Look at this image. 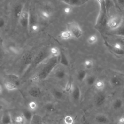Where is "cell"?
Masks as SVG:
<instances>
[{
  "instance_id": "obj_1",
  "label": "cell",
  "mask_w": 124,
  "mask_h": 124,
  "mask_svg": "<svg viewBox=\"0 0 124 124\" xmlns=\"http://www.w3.org/2000/svg\"><path fill=\"white\" fill-rule=\"evenodd\" d=\"M59 56H50L38 73L32 78V80L37 81L46 79L52 73L54 68L59 64Z\"/></svg>"
},
{
  "instance_id": "obj_2",
  "label": "cell",
  "mask_w": 124,
  "mask_h": 124,
  "mask_svg": "<svg viewBox=\"0 0 124 124\" xmlns=\"http://www.w3.org/2000/svg\"><path fill=\"white\" fill-rule=\"evenodd\" d=\"M49 56L50 57L49 50L43 49L40 51L36 55L34 56L32 62L27 71H29L35 68L38 65L40 64L44 61Z\"/></svg>"
},
{
  "instance_id": "obj_3",
  "label": "cell",
  "mask_w": 124,
  "mask_h": 124,
  "mask_svg": "<svg viewBox=\"0 0 124 124\" xmlns=\"http://www.w3.org/2000/svg\"><path fill=\"white\" fill-rule=\"evenodd\" d=\"M34 56L30 51L25 52L22 55L20 60V72L25 73L31 64Z\"/></svg>"
},
{
  "instance_id": "obj_4",
  "label": "cell",
  "mask_w": 124,
  "mask_h": 124,
  "mask_svg": "<svg viewBox=\"0 0 124 124\" xmlns=\"http://www.w3.org/2000/svg\"><path fill=\"white\" fill-rule=\"evenodd\" d=\"M66 30L70 32L72 37L76 39L80 38L83 34L80 26L75 21L68 22L66 25Z\"/></svg>"
},
{
  "instance_id": "obj_5",
  "label": "cell",
  "mask_w": 124,
  "mask_h": 124,
  "mask_svg": "<svg viewBox=\"0 0 124 124\" xmlns=\"http://www.w3.org/2000/svg\"><path fill=\"white\" fill-rule=\"evenodd\" d=\"M30 19V12L29 10L25 9L23 10L21 14L20 15L18 21L19 25L22 28L26 30H29Z\"/></svg>"
},
{
  "instance_id": "obj_6",
  "label": "cell",
  "mask_w": 124,
  "mask_h": 124,
  "mask_svg": "<svg viewBox=\"0 0 124 124\" xmlns=\"http://www.w3.org/2000/svg\"><path fill=\"white\" fill-rule=\"evenodd\" d=\"M65 67V66L59 64L52 72L54 77L59 80L64 79L66 77L67 74Z\"/></svg>"
},
{
  "instance_id": "obj_7",
  "label": "cell",
  "mask_w": 124,
  "mask_h": 124,
  "mask_svg": "<svg viewBox=\"0 0 124 124\" xmlns=\"http://www.w3.org/2000/svg\"><path fill=\"white\" fill-rule=\"evenodd\" d=\"M39 29L38 20L37 16L33 13H30V25L29 31L36 32Z\"/></svg>"
},
{
  "instance_id": "obj_8",
  "label": "cell",
  "mask_w": 124,
  "mask_h": 124,
  "mask_svg": "<svg viewBox=\"0 0 124 124\" xmlns=\"http://www.w3.org/2000/svg\"><path fill=\"white\" fill-rule=\"evenodd\" d=\"M122 18L118 16H112L107 21V25L111 30H114L121 25Z\"/></svg>"
},
{
  "instance_id": "obj_9",
  "label": "cell",
  "mask_w": 124,
  "mask_h": 124,
  "mask_svg": "<svg viewBox=\"0 0 124 124\" xmlns=\"http://www.w3.org/2000/svg\"><path fill=\"white\" fill-rule=\"evenodd\" d=\"M106 100V94L102 92V91H100L94 96V103L96 107H100L105 104Z\"/></svg>"
},
{
  "instance_id": "obj_10",
  "label": "cell",
  "mask_w": 124,
  "mask_h": 124,
  "mask_svg": "<svg viewBox=\"0 0 124 124\" xmlns=\"http://www.w3.org/2000/svg\"><path fill=\"white\" fill-rule=\"evenodd\" d=\"M105 45L111 51L113 52L114 53L121 56L124 55V47L120 43H116L114 45L112 46L110 44L105 42Z\"/></svg>"
},
{
  "instance_id": "obj_11",
  "label": "cell",
  "mask_w": 124,
  "mask_h": 124,
  "mask_svg": "<svg viewBox=\"0 0 124 124\" xmlns=\"http://www.w3.org/2000/svg\"><path fill=\"white\" fill-rule=\"evenodd\" d=\"M72 100L76 102L79 101L81 98V92L79 87L77 85H73L72 90L70 92Z\"/></svg>"
},
{
  "instance_id": "obj_12",
  "label": "cell",
  "mask_w": 124,
  "mask_h": 124,
  "mask_svg": "<svg viewBox=\"0 0 124 124\" xmlns=\"http://www.w3.org/2000/svg\"><path fill=\"white\" fill-rule=\"evenodd\" d=\"M94 121L98 124H107L110 122L108 116L102 113L96 114L94 117Z\"/></svg>"
},
{
  "instance_id": "obj_13",
  "label": "cell",
  "mask_w": 124,
  "mask_h": 124,
  "mask_svg": "<svg viewBox=\"0 0 124 124\" xmlns=\"http://www.w3.org/2000/svg\"><path fill=\"white\" fill-rule=\"evenodd\" d=\"M29 94L33 98H38L42 94V90L37 86H33L30 88L28 91Z\"/></svg>"
},
{
  "instance_id": "obj_14",
  "label": "cell",
  "mask_w": 124,
  "mask_h": 124,
  "mask_svg": "<svg viewBox=\"0 0 124 124\" xmlns=\"http://www.w3.org/2000/svg\"><path fill=\"white\" fill-rule=\"evenodd\" d=\"M25 8L24 4L23 3H18L16 5L13 9V15L15 18L18 19L20 15Z\"/></svg>"
},
{
  "instance_id": "obj_15",
  "label": "cell",
  "mask_w": 124,
  "mask_h": 124,
  "mask_svg": "<svg viewBox=\"0 0 124 124\" xmlns=\"http://www.w3.org/2000/svg\"><path fill=\"white\" fill-rule=\"evenodd\" d=\"M109 83L112 87L114 88H118L122 86L123 80L120 77L114 75L110 78Z\"/></svg>"
},
{
  "instance_id": "obj_16",
  "label": "cell",
  "mask_w": 124,
  "mask_h": 124,
  "mask_svg": "<svg viewBox=\"0 0 124 124\" xmlns=\"http://www.w3.org/2000/svg\"><path fill=\"white\" fill-rule=\"evenodd\" d=\"M124 106V101L120 97H117L113 100L111 104V107L114 110L121 109Z\"/></svg>"
},
{
  "instance_id": "obj_17",
  "label": "cell",
  "mask_w": 124,
  "mask_h": 124,
  "mask_svg": "<svg viewBox=\"0 0 124 124\" xmlns=\"http://www.w3.org/2000/svg\"><path fill=\"white\" fill-rule=\"evenodd\" d=\"M1 123L2 124H11L12 123V116L9 112H5L2 114Z\"/></svg>"
},
{
  "instance_id": "obj_18",
  "label": "cell",
  "mask_w": 124,
  "mask_h": 124,
  "mask_svg": "<svg viewBox=\"0 0 124 124\" xmlns=\"http://www.w3.org/2000/svg\"><path fill=\"white\" fill-rule=\"evenodd\" d=\"M69 61L65 53L61 51L59 55V64L65 66L67 67L69 65Z\"/></svg>"
},
{
  "instance_id": "obj_19",
  "label": "cell",
  "mask_w": 124,
  "mask_h": 124,
  "mask_svg": "<svg viewBox=\"0 0 124 124\" xmlns=\"http://www.w3.org/2000/svg\"><path fill=\"white\" fill-rule=\"evenodd\" d=\"M110 33L116 36L124 37V25H121L117 28L112 30Z\"/></svg>"
},
{
  "instance_id": "obj_20",
  "label": "cell",
  "mask_w": 124,
  "mask_h": 124,
  "mask_svg": "<svg viewBox=\"0 0 124 124\" xmlns=\"http://www.w3.org/2000/svg\"><path fill=\"white\" fill-rule=\"evenodd\" d=\"M88 76L87 73L85 70L81 69L77 73V79L78 81L82 82L85 80L87 77Z\"/></svg>"
},
{
  "instance_id": "obj_21",
  "label": "cell",
  "mask_w": 124,
  "mask_h": 124,
  "mask_svg": "<svg viewBox=\"0 0 124 124\" xmlns=\"http://www.w3.org/2000/svg\"><path fill=\"white\" fill-rule=\"evenodd\" d=\"M22 114L24 116L26 122L30 123L34 114L32 113V111L30 109H25L23 110Z\"/></svg>"
},
{
  "instance_id": "obj_22",
  "label": "cell",
  "mask_w": 124,
  "mask_h": 124,
  "mask_svg": "<svg viewBox=\"0 0 124 124\" xmlns=\"http://www.w3.org/2000/svg\"><path fill=\"white\" fill-rule=\"evenodd\" d=\"M29 124H43L42 117L38 114H34Z\"/></svg>"
},
{
  "instance_id": "obj_23",
  "label": "cell",
  "mask_w": 124,
  "mask_h": 124,
  "mask_svg": "<svg viewBox=\"0 0 124 124\" xmlns=\"http://www.w3.org/2000/svg\"><path fill=\"white\" fill-rule=\"evenodd\" d=\"M97 80V79L96 77L93 75H91L89 76L88 75L85 79L86 84L88 86H92L93 85H94Z\"/></svg>"
},
{
  "instance_id": "obj_24",
  "label": "cell",
  "mask_w": 124,
  "mask_h": 124,
  "mask_svg": "<svg viewBox=\"0 0 124 124\" xmlns=\"http://www.w3.org/2000/svg\"><path fill=\"white\" fill-rule=\"evenodd\" d=\"M4 87L8 91H14L18 89V86L11 81L6 82L4 83Z\"/></svg>"
},
{
  "instance_id": "obj_25",
  "label": "cell",
  "mask_w": 124,
  "mask_h": 124,
  "mask_svg": "<svg viewBox=\"0 0 124 124\" xmlns=\"http://www.w3.org/2000/svg\"><path fill=\"white\" fill-rule=\"evenodd\" d=\"M64 3L70 6H80L83 4L81 0H61Z\"/></svg>"
},
{
  "instance_id": "obj_26",
  "label": "cell",
  "mask_w": 124,
  "mask_h": 124,
  "mask_svg": "<svg viewBox=\"0 0 124 124\" xmlns=\"http://www.w3.org/2000/svg\"><path fill=\"white\" fill-rule=\"evenodd\" d=\"M52 94L53 97L58 100H61L64 97V94L63 92L58 89L53 90L52 92Z\"/></svg>"
},
{
  "instance_id": "obj_27",
  "label": "cell",
  "mask_w": 124,
  "mask_h": 124,
  "mask_svg": "<svg viewBox=\"0 0 124 124\" xmlns=\"http://www.w3.org/2000/svg\"><path fill=\"white\" fill-rule=\"evenodd\" d=\"M7 78L10 80L11 81L15 83L18 86L19 80V77L18 75L15 74H10L7 75Z\"/></svg>"
},
{
  "instance_id": "obj_28",
  "label": "cell",
  "mask_w": 124,
  "mask_h": 124,
  "mask_svg": "<svg viewBox=\"0 0 124 124\" xmlns=\"http://www.w3.org/2000/svg\"><path fill=\"white\" fill-rule=\"evenodd\" d=\"M60 37L64 40H67L69 39H70L71 37H72V35L70 33V32L67 31V30L62 31L60 33Z\"/></svg>"
},
{
  "instance_id": "obj_29",
  "label": "cell",
  "mask_w": 124,
  "mask_h": 124,
  "mask_svg": "<svg viewBox=\"0 0 124 124\" xmlns=\"http://www.w3.org/2000/svg\"><path fill=\"white\" fill-rule=\"evenodd\" d=\"M45 109L48 112H53L55 111L56 108L55 105L52 102H48L44 106Z\"/></svg>"
},
{
  "instance_id": "obj_30",
  "label": "cell",
  "mask_w": 124,
  "mask_h": 124,
  "mask_svg": "<svg viewBox=\"0 0 124 124\" xmlns=\"http://www.w3.org/2000/svg\"><path fill=\"white\" fill-rule=\"evenodd\" d=\"M95 88L100 91H102L105 87V84L104 82L102 80H97L94 84Z\"/></svg>"
},
{
  "instance_id": "obj_31",
  "label": "cell",
  "mask_w": 124,
  "mask_h": 124,
  "mask_svg": "<svg viewBox=\"0 0 124 124\" xmlns=\"http://www.w3.org/2000/svg\"><path fill=\"white\" fill-rule=\"evenodd\" d=\"M40 16L44 20H48L51 17V14L47 10H42L40 12Z\"/></svg>"
},
{
  "instance_id": "obj_32",
  "label": "cell",
  "mask_w": 124,
  "mask_h": 124,
  "mask_svg": "<svg viewBox=\"0 0 124 124\" xmlns=\"http://www.w3.org/2000/svg\"><path fill=\"white\" fill-rule=\"evenodd\" d=\"M60 49L55 46L51 47L49 49V53L51 57H58L59 56L60 54Z\"/></svg>"
},
{
  "instance_id": "obj_33",
  "label": "cell",
  "mask_w": 124,
  "mask_h": 124,
  "mask_svg": "<svg viewBox=\"0 0 124 124\" xmlns=\"http://www.w3.org/2000/svg\"><path fill=\"white\" fill-rule=\"evenodd\" d=\"M26 122L25 119L22 114L16 116L15 119V124H25Z\"/></svg>"
},
{
  "instance_id": "obj_34",
  "label": "cell",
  "mask_w": 124,
  "mask_h": 124,
  "mask_svg": "<svg viewBox=\"0 0 124 124\" xmlns=\"http://www.w3.org/2000/svg\"><path fill=\"white\" fill-rule=\"evenodd\" d=\"M64 124H73L74 120L72 116L70 115H67L64 118Z\"/></svg>"
},
{
  "instance_id": "obj_35",
  "label": "cell",
  "mask_w": 124,
  "mask_h": 124,
  "mask_svg": "<svg viewBox=\"0 0 124 124\" xmlns=\"http://www.w3.org/2000/svg\"><path fill=\"white\" fill-rule=\"evenodd\" d=\"M97 41V37L94 34H93L89 36L87 39L88 42L90 44H93L95 43Z\"/></svg>"
},
{
  "instance_id": "obj_36",
  "label": "cell",
  "mask_w": 124,
  "mask_h": 124,
  "mask_svg": "<svg viewBox=\"0 0 124 124\" xmlns=\"http://www.w3.org/2000/svg\"><path fill=\"white\" fill-rule=\"evenodd\" d=\"M84 65L86 69H91L93 66V63L91 60H86L84 62Z\"/></svg>"
},
{
  "instance_id": "obj_37",
  "label": "cell",
  "mask_w": 124,
  "mask_h": 124,
  "mask_svg": "<svg viewBox=\"0 0 124 124\" xmlns=\"http://www.w3.org/2000/svg\"><path fill=\"white\" fill-rule=\"evenodd\" d=\"M37 108V104L34 102L31 101L29 104V109L31 111L35 110Z\"/></svg>"
},
{
  "instance_id": "obj_38",
  "label": "cell",
  "mask_w": 124,
  "mask_h": 124,
  "mask_svg": "<svg viewBox=\"0 0 124 124\" xmlns=\"http://www.w3.org/2000/svg\"><path fill=\"white\" fill-rule=\"evenodd\" d=\"M73 84H72V83L70 80L68 81L65 86V90L67 92H71L72 87H73Z\"/></svg>"
},
{
  "instance_id": "obj_39",
  "label": "cell",
  "mask_w": 124,
  "mask_h": 124,
  "mask_svg": "<svg viewBox=\"0 0 124 124\" xmlns=\"http://www.w3.org/2000/svg\"><path fill=\"white\" fill-rule=\"evenodd\" d=\"M9 50L13 53H15V54H17L18 53H19V48H18V47L15 46H9Z\"/></svg>"
},
{
  "instance_id": "obj_40",
  "label": "cell",
  "mask_w": 124,
  "mask_h": 124,
  "mask_svg": "<svg viewBox=\"0 0 124 124\" xmlns=\"http://www.w3.org/2000/svg\"><path fill=\"white\" fill-rule=\"evenodd\" d=\"M6 25V20L2 17H0V30L2 29Z\"/></svg>"
},
{
  "instance_id": "obj_41",
  "label": "cell",
  "mask_w": 124,
  "mask_h": 124,
  "mask_svg": "<svg viewBox=\"0 0 124 124\" xmlns=\"http://www.w3.org/2000/svg\"><path fill=\"white\" fill-rule=\"evenodd\" d=\"M64 12L66 14H69L71 13V9L69 7H67L64 9Z\"/></svg>"
},
{
  "instance_id": "obj_42",
  "label": "cell",
  "mask_w": 124,
  "mask_h": 124,
  "mask_svg": "<svg viewBox=\"0 0 124 124\" xmlns=\"http://www.w3.org/2000/svg\"><path fill=\"white\" fill-rule=\"evenodd\" d=\"M119 124H124V116H122L120 117L118 120Z\"/></svg>"
},
{
  "instance_id": "obj_43",
  "label": "cell",
  "mask_w": 124,
  "mask_h": 124,
  "mask_svg": "<svg viewBox=\"0 0 124 124\" xmlns=\"http://www.w3.org/2000/svg\"><path fill=\"white\" fill-rule=\"evenodd\" d=\"M118 5H124V0H116Z\"/></svg>"
},
{
  "instance_id": "obj_44",
  "label": "cell",
  "mask_w": 124,
  "mask_h": 124,
  "mask_svg": "<svg viewBox=\"0 0 124 124\" xmlns=\"http://www.w3.org/2000/svg\"><path fill=\"white\" fill-rule=\"evenodd\" d=\"M112 0V1L113 2V3L115 5H116L118 7H118V4H117V0Z\"/></svg>"
},
{
  "instance_id": "obj_45",
  "label": "cell",
  "mask_w": 124,
  "mask_h": 124,
  "mask_svg": "<svg viewBox=\"0 0 124 124\" xmlns=\"http://www.w3.org/2000/svg\"><path fill=\"white\" fill-rule=\"evenodd\" d=\"M2 92V88L1 86L0 85V94H1Z\"/></svg>"
},
{
  "instance_id": "obj_46",
  "label": "cell",
  "mask_w": 124,
  "mask_h": 124,
  "mask_svg": "<svg viewBox=\"0 0 124 124\" xmlns=\"http://www.w3.org/2000/svg\"><path fill=\"white\" fill-rule=\"evenodd\" d=\"M1 109H2V107L1 106H0V111L1 110Z\"/></svg>"
},
{
  "instance_id": "obj_47",
  "label": "cell",
  "mask_w": 124,
  "mask_h": 124,
  "mask_svg": "<svg viewBox=\"0 0 124 124\" xmlns=\"http://www.w3.org/2000/svg\"><path fill=\"white\" fill-rule=\"evenodd\" d=\"M122 40H123V41H124V37H123Z\"/></svg>"
},
{
  "instance_id": "obj_48",
  "label": "cell",
  "mask_w": 124,
  "mask_h": 124,
  "mask_svg": "<svg viewBox=\"0 0 124 124\" xmlns=\"http://www.w3.org/2000/svg\"></svg>"
}]
</instances>
